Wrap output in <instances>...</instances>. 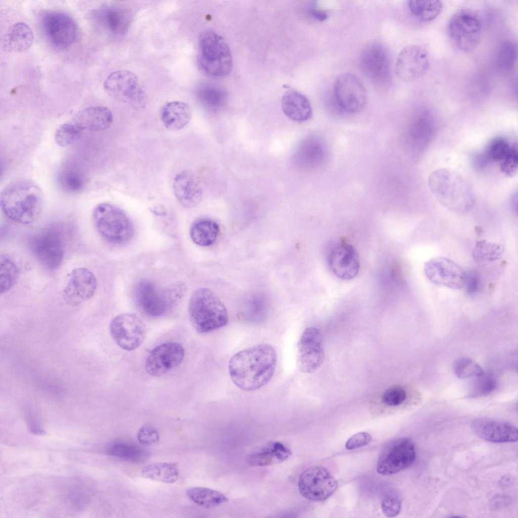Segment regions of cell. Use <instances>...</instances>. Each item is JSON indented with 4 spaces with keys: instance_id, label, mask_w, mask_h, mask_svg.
<instances>
[{
    "instance_id": "obj_1",
    "label": "cell",
    "mask_w": 518,
    "mask_h": 518,
    "mask_svg": "<svg viewBox=\"0 0 518 518\" xmlns=\"http://www.w3.org/2000/svg\"><path fill=\"white\" fill-rule=\"evenodd\" d=\"M277 361V354L272 346L257 344L238 352L231 358L229 374L239 388L248 392L256 391L270 381Z\"/></svg>"
},
{
    "instance_id": "obj_2",
    "label": "cell",
    "mask_w": 518,
    "mask_h": 518,
    "mask_svg": "<svg viewBox=\"0 0 518 518\" xmlns=\"http://www.w3.org/2000/svg\"><path fill=\"white\" fill-rule=\"evenodd\" d=\"M0 204L2 211L10 220L21 224H29L37 220L42 212L43 193L32 181H16L3 190Z\"/></svg>"
},
{
    "instance_id": "obj_3",
    "label": "cell",
    "mask_w": 518,
    "mask_h": 518,
    "mask_svg": "<svg viewBox=\"0 0 518 518\" xmlns=\"http://www.w3.org/2000/svg\"><path fill=\"white\" fill-rule=\"evenodd\" d=\"M428 185L436 200L452 212L463 214L474 205L472 186L465 178L453 170L440 168L434 171L428 178Z\"/></svg>"
},
{
    "instance_id": "obj_4",
    "label": "cell",
    "mask_w": 518,
    "mask_h": 518,
    "mask_svg": "<svg viewBox=\"0 0 518 518\" xmlns=\"http://www.w3.org/2000/svg\"><path fill=\"white\" fill-rule=\"evenodd\" d=\"M188 311L192 326L200 333L218 330L228 323L225 305L215 293L207 288H200L192 294Z\"/></svg>"
},
{
    "instance_id": "obj_5",
    "label": "cell",
    "mask_w": 518,
    "mask_h": 518,
    "mask_svg": "<svg viewBox=\"0 0 518 518\" xmlns=\"http://www.w3.org/2000/svg\"><path fill=\"white\" fill-rule=\"evenodd\" d=\"M198 63L201 71L213 77L230 73L233 66L230 49L224 38L212 30L202 32L199 38Z\"/></svg>"
},
{
    "instance_id": "obj_6",
    "label": "cell",
    "mask_w": 518,
    "mask_h": 518,
    "mask_svg": "<svg viewBox=\"0 0 518 518\" xmlns=\"http://www.w3.org/2000/svg\"><path fill=\"white\" fill-rule=\"evenodd\" d=\"M95 227L101 237L108 242L122 244L128 242L134 234L133 225L125 213L107 202L97 204L93 211Z\"/></svg>"
},
{
    "instance_id": "obj_7",
    "label": "cell",
    "mask_w": 518,
    "mask_h": 518,
    "mask_svg": "<svg viewBox=\"0 0 518 518\" xmlns=\"http://www.w3.org/2000/svg\"><path fill=\"white\" fill-rule=\"evenodd\" d=\"M482 22L479 13L470 9H462L450 18L447 32L450 39L461 51L470 52L479 45L482 36Z\"/></svg>"
},
{
    "instance_id": "obj_8",
    "label": "cell",
    "mask_w": 518,
    "mask_h": 518,
    "mask_svg": "<svg viewBox=\"0 0 518 518\" xmlns=\"http://www.w3.org/2000/svg\"><path fill=\"white\" fill-rule=\"evenodd\" d=\"M104 89L112 98L135 109L142 108L146 104L144 87L139 77L131 71L121 70L111 73L105 80Z\"/></svg>"
},
{
    "instance_id": "obj_9",
    "label": "cell",
    "mask_w": 518,
    "mask_h": 518,
    "mask_svg": "<svg viewBox=\"0 0 518 518\" xmlns=\"http://www.w3.org/2000/svg\"><path fill=\"white\" fill-rule=\"evenodd\" d=\"M61 231L56 227L46 228L33 236L30 242L33 255L50 271L57 269L64 259L65 240Z\"/></svg>"
},
{
    "instance_id": "obj_10",
    "label": "cell",
    "mask_w": 518,
    "mask_h": 518,
    "mask_svg": "<svg viewBox=\"0 0 518 518\" xmlns=\"http://www.w3.org/2000/svg\"><path fill=\"white\" fill-rule=\"evenodd\" d=\"M416 450L412 441L401 438L388 442L381 450L377 460L378 473L388 476L407 468L414 462Z\"/></svg>"
},
{
    "instance_id": "obj_11",
    "label": "cell",
    "mask_w": 518,
    "mask_h": 518,
    "mask_svg": "<svg viewBox=\"0 0 518 518\" xmlns=\"http://www.w3.org/2000/svg\"><path fill=\"white\" fill-rule=\"evenodd\" d=\"M360 65L363 73L374 83L388 84L392 77V60L388 50L381 43L373 42L362 51Z\"/></svg>"
},
{
    "instance_id": "obj_12",
    "label": "cell",
    "mask_w": 518,
    "mask_h": 518,
    "mask_svg": "<svg viewBox=\"0 0 518 518\" xmlns=\"http://www.w3.org/2000/svg\"><path fill=\"white\" fill-rule=\"evenodd\" d=\"M40 25L47 39L57 48H67L76 40V23L65 12L56 10L45 12L41 16Z\"/></svg>"
},
{
    "instance_id": "obj_13",
    "label": "cell",
    "mask_w": 518,
    "mask_h": 518,
    "mask_svg": "<svg viewBox=\"0 0 518 518\" xmlns=\"http://www.w3.org/2000/svg\"><path fill=\"white\" fill-rule=\"evenodd\" d=\"M338 484L331 473L321 466H312L300 475L298 488L305 498L315 501H323L335 491Z\"/></svg>"
},
{
    "instance_id": "obj_14",
    "label": "cell",
    "mask_w": 518,
    "mask_h": 518,
    "mask_svg": "<svg viewBox=\"0 0 518 518\" xmlns=\"http://www.w3.org/2000/svg\"><path fill=\"white\" fill-rule=\"evenodd\" d=\"M111 335L117 346L132 351L143 342L146 333V325L136 314L125 313L115 317L110 326Z\"/></svg>"
},
{
    "instance_id": "obj_15",
    "label": "cell",
    "mask_w": 518,
    "mask_h": 518,
    "mask_svg": "<svg viewBox=\"0 0 518 518\" xmlns=\"http://www.w3.org/2000/svg\"><path fill=\"white\" fill-rule=\"evenodd\" d=\"M326 260L331 272L337 278L350 280L358 274L360 262L355 248L344 241L330 243L327 248Z\"/></svg>"
},
{
    "instance_id": "obj_16",
    "label": "cell",
    "mask_w": 518,
    "mask_h": 518,
    "mask_svg": "<svg viewBox=\"0 0 518 518\" xmlns=\"http://www.w3.org/2000/svg\"><path fill=\"white\" fill-rule=\"evenodd\" d=\"M334 93L337 104L345 112H358L366 104V89L361 80L352 73H343L337 77L334 84Z\"/></svg>"
},
{
    "instance_id": "obj_17",
    "label": "cell",
    "mask_w": 518,
    "mask_h": 518,
    "mask_svg": "<svg viewBox=\"0 0 518 518\" xmlns=\"http://www.w3.org/2000/svg\"><path fill=\"white\" fill-rule=\"evenodd\" d=\"M134 292L138 306L149 316H163L175 307L167 288L160 289L151 281H140L136 286Z\"/></svg>"
},
{
    "instance_id": "obj_18",
    "label": "cell",
    "mask_w": 518,
    "mask_h": 518,
    "mask_svg": "<svg viewBox=\"0 0 518 518\" xmlns=\"http://www.w3.org/2000/svg\"><path fill=\"white\" fill-rule=\"evenodd\" d=\"M297 365L300 371L311 373L322 364L324 353L320 330L315 327L306 328L297 343Z\"/></svg>"
},
{
    "instance_id": "obj_19",
    "label": "cell",
    "mask_w": 518,
    "mask_h": 518,
    "mask_svg": "<svg viewBox=\"0 0 518 518\" xmlns=\"http://www.w3.org/2000/svg\"><path fill=\"white\" fill-rule=\"evenodd\" d=\"M426 277L437 285L453 289L463 288L465 272L454 261L444 257L432 258L424 267Z\"/></svg>"
},
{
    "instance_id": "obj_20",
    "label": "cell",
    "mask_w": 518,
    "mask_h": 518,
    "mask_svg": "<svg viewBox=\"0 0 518 518\" xmlns=\"http://www.w3.org/2000/svg\"><path fill=\"white\" fill-rule=\"evenodd\" d=\"M429 66L427 51L418 45H409L404 47L397 58L395 71L401 80L411 81L422 76Z\"/></svg>"
},
{
    "instance_id": "obj_21",
    "label": "cell",
    "mask_w": 518,
    "mask_h": 518,
    "mask_svg": "<svg viewBox=\"0 0 518 518\" xmlns=\"http://www.w3.org/2000/svg\"><path fill=\"white\" fill-rule=\"evenodd\" d=\"M185 356L183 346L178 342H166L153 349L148 355L145 367L150 375L161 376L178 366Z\"/></svg>"
},
{
    "instance_id": "obj_22",
    "label": "cell",
    "mask_w": 518,
    "mask_h": 518,
    "mask_svg": "<svg viewBox=\"0 0 518 518\" xmlns=\"http://www.w3.org/2000/svg\"><path fill=\"white\" fill-rule=\"evenodd\" d=\"M97 285L96 278L91 271L85 268L74 269L63 291V299L70 306H78L93 296Z\"/></svg>"
},
{
    "instance_id": "obj_23",
    "label": "cell",
    "mask_w": 518,
    "mask_h": 518,
    "mask_svg": "<svg viewBox=\"0 0 518 518\" xmlns=\"http://www.w3.org/2000/svg\"><path fill=\"white\" fill-rule=\"evenodd\" d=\"M472 431L479 438L494 443H506L517 440L518 431L514 425L499 420L480 417L470 423Z\"/></svg>"
},
{
    "instance_id": "obj_24",
    "label": "cell",
    "mask_w": 518,
    "mask_h": 518,
    "mask_svg": "<svg viewBox=\"0 0 518 518\" xmlns=\"http://www.w3.org/2000/svg\"><path fill=\"white\" fill-rule=\"evenodd\" d=\"M173 190L178 201L186 208L196 206L202 198L203 188L200 181L190 170H184L176 176Z\"/></svg>"
},
{
    "instance_id": "obj_25",
    "label": "cell",
    "mask_w": 518,
    "mask_h": 518,
    "mask_svg": "<svg viewBox=\"0 0 518 518\" xmlns=\"http://www.w3.org/2000/svg\"><path fill=\"white\" fill-rule=\"evenodd\" d=\"M486 160L499 164L501 172L508 176H513L517 168L516 146L507 140L497 138L488 145L484 154Z\"/></svg>"
},
{
    "instance_id": "obj_26",
    "label": "cell",
    "mask_w": 518,
    "mask_h": 518,
    "mask_svg": "<svg viewBox=\"0 0 518 518\" xmlns=\"http://www.w3.org/2000/svg\"><path fill=\"white\" fill-rule=\"evenodd\" d=\"M71 121L82 131H100L111 126L113 116L106 107L92 106L78 112Z\"/></svg>"
},
{
    "instance_id": "obj_27",
    "label": "cell",
    "mask_w": 518,
    "mask_h": 518,
    "mask_svg": "<svg viewBox=\"0 0 518 518\" xmlns=\"http://www.w3.org/2000/svg\"><path fill=\"white\" fill-rule=\"evenodd\" d=\"M93 18L98 26L115 35L125 33L131 23V15L123 9L106 7L94 11Z\"/></svg>"
},
{
    "instance_id": "obj_28",
    "label": "cell",
    "mask_w": 518,
    "mask_h": 518,
    "mask_svg": "<svg viewBox=\"0 0 518 518\" xmlns=\"http://www.w3.org/2000/svg\"><path fill=\"white\" fill-rule=\"evenodd\" d=\"M34 40L31 28L24 22H17L8 29L1 40L2 48L10 53H22L29 49Z\"/></svg>"
},
{
    "instance_id": "obj_29",
    "label": "cell",
    "mask_w": 518,
    "mask_h": 518,
    "mask_svg": "<svg viewBox=\"0 0 518 518\" xmlns=\"http://www.w3.org/2000/svg\"><path fill=\"white\" fill-rule=\"evenodd\" d=\"M281 105L284 114L294 121L304 122L310 119L312 115V108L309 99L295 90L288 91L284 94Z\"/></svg>"
},
{
    "instance_id": "obj_30",
    "label": "cell",
    "mask_w": 518,
    "mask_h": 518,
    "mask_svg": "<svg viewBox=\"0 0 518 518\" xmlns=\"http://www.w3.org/2000/svg\"><path fill=\"white\" fill-rule=\"evenodd\" d=\"M160 117L167 129L177 131L183 129L189 123L192 111L186 103L175 101L166 103L161 108Z\"/></svg>"
},
{
    "instance_id": "obj_31",
    "label": "cell",
    "mask_w": 518,
    "mask_h": 518,
    "mask_svg": "<svg viewBox=\"0 0 518 518\" xmlns=\"http://www.w3.org/2000/svg\"><path fill=\"white\" fill-rule=\"evenodd\" d=\"M291 454V451L282 443L272 442L249 455L247 461L252 466H268L286 460Z\"/></svg>"
},
{
    "instance_id": "obj_32",
    "label": "cell",
    "mask_w": 518,
    "mask_h": 518,
    "mask_svg": "<svg viewBox=\"0 0 518 518\" xmlns=\"http://www.w3.org/2000/svg\"><path fill=\"white\" fill-rule=\"evenodd\" d=\"M220 227L213 220L202 218L195 221L190 230L192 240L201 246H209L213 244L219 236Z\"/></svg>"
},
{
    "instance_id": "obj_33",
    "label": "cell",
    "mask_w": 518,
    "mask_h": 518,
    "mask_svg": "<svg viewBox=\"0 0 518 518\" xmlns=\"http://www.w3.org/2000/svg\"><path fill=\"white\" fill-rule=\"evenodd\" d=\"M141 476L153 481L172 484L177 481L179 474L175 463L157 462L143 467Z\"/></svg>"
},
{
    "instance_id": "obj_34",
    "label": "cell",
    "mask_w": 518,
    "mask_h": 518,
    "mask_svg": "<svg viewBox=\"0 0 518 518\" xmlns=\"http://www.w3.org/2000/svg\"><path fill=\"white\" fill-rule=\"evenodd\" d=\"M188 497L205 508H210L227 502L228 499L223 493L208 488L193 487L187 490Z\"/></svg>"
},
{
    "instance_id": "obj_35",
    "label": "cell",
    "mask_w": 518,
    "mask_h": 518,
    "mask_svg": "<svg viewBox=\"0 0 518 518\" xmlns=\"http://www.w3.org/2000/svg\"><path fill=\"white\" fill-rule=\"evenodd\" d=\"M408 6L411 14L423 22L436 19L443 8L442 2L438 0H411L408 1Z\"/></svg>"
},
{
    "instance_id": "obj_36",
    "label": "cell",
    "mask_w": 518,
    "mask_h": 518,
    "mask_svg": "<svg viewBox=\"0 0 518 518\" xmlns=\"http://www.w3.org/2000/svg\"><path fill=\"white\" fill-rule=\"evenodd\" d=\"M198 98L207 108L213 111L221 109L228 99L227 91L223 88L214 84H205L199 90Z\"/></svg>"
},
{
    "instance_id": "obj_37",
    "label": "cell",
    "mask_w": 518,
    "mask_h": 518,
    "mask_svg": "<svg viewBox=\"0 0 518 518\" xmlns=\"http://www.w3.org/2000/svg\"><path fill=\"white\" fill-rule=\"evenodd\" d=\"M108 455L132 462L142 460L147 455L143 449L125 442L117 441L110 444L107 450Z\"/></svg>"
},
{
    "instance_id": "obj_38",
    "label": "cell",
    "mask_w": 518,
    "mask_h": 518,
    "mask_svg": "<svg viewBox=\"0 0 518 518\" xmlns=\"http://www.w3.org/2000/svg\"><path fill=\"white\" fill-rule=\"evenodd\" d=\"M322 144L315 139L306 140L300 146L297 151V157L301 164L313 166L322 160L325 156Z\"/></svg>"
},
{
    "instance_id": "obj_39",
    "label": "cell",
    "mask_w": 518,
    "mask_h": 518,
    "mask_svg": "<svg viewBox=\"0 0 518 518\" xmlns=\"http://www.w3.org/2000/svg\"><path fill=\"white\" fill-rule=\"evenodd\" d=\"M517 48L515 41L506 40L498 47L495 55L497 67L502 71H509L515 64L517 58Z\"/></svg>"
},
{
    "instance_id": "obj_40",
    "label": "cell",
    "mask_w": 518,
    "mask_h": 518,
    "mask_svg": "<svg viewBox=\"0 0 518 518\" xmlns=\"http://www.w3.org/2000/svg\"><path fill=\"white\" fill-rule=\"evenodd\" d=\"M0 292L8 291L16 283L19 269L15 262L9 256L2 255L0 259Z\"/></svg>"
},
{
    "instance_id": "obj_41",
    "label": "cell",
    "mask_w": 518,
    "mask_h": 518,
    "mask_svg": "<svg viewBox=\"0 0 518 518\" xmlns=\"http://www.w3.org/2000/svg\"><path fill=\"white\" fill-rule=\"evenodd\" d=\"M504 252L502 244L483 239L477 241L472 254L477 261H494L500 258Z\"/></svg>"
},
{
    "instance_id": "obj_42",
    "label": "cell",
    "mask_w": 518,
    "mask_h": 518,
    "mask_svg": "<svg viewBox=\"0 0 518 518\" xmlns=\"http://www.w3.org/2000/svg\"><path fill=\"white\" fill-rule=\"evenodd\" d=\"M83 131L72 121L60 125L55 134L56 143L61 147L70 145L79 140Z\"/></svg>"
},
{
    "instance_id": "obj_43",
    "label": "cell",
    "mask_w": 518,
    "mask_h": 518,
    "mask_svg": "<svg viewBox=\"0 0 518 518\" xmlns=\"http://www.w3.org/2000/svg\"><path fill=\"white\" fill-rule=\"evenodd\" d=\"M58 184L65 192L77 193L83 188L84 181L81 175L75 170L65 169L58 177Z\"/></svg>"
},
{
    "instance_id": "obj_44",
    "label": "cell",
    "mask_w": 518,
    "mask_h": 518,
    "mask_svg": "<svg viewBox=\"0 0 518 518\" xmlns=\"http://www.w3.org/2000/svg\"><path fill=\"white\" fill-rule=\"evenodd\" d=\"M469 391L470 397H478L490 394L496 387V382L493 376L483 373L473 377Z\"/></svg>"
},
{
    "instance_id": "obj_45",
    "label": "cell",
    "mask_w": 518,
    "mask_h": 518,
    "mask_svg": "<svg viewBox=\"0 0 518 518\" xmlns=\"http://www.w3.org/2000/svg\"><path fill=\"white\" fill-rule=\"evenodd\" d=\"M453 369L455 375L460 378L474 377L484 373L476 362L466 357L457 359L454 364Z\"/></svg>"
},
{
    "instance_id": "obj_46",
    "label": "cell",
    "mask_w": 518,
    "mask_h": 518,
    "mask_svg": "<svg viewBox=\"0 0 518 518\" xmlns=\"http://www.w3.org/2000/svg\"><path fill=\"white\" fill-rule=\"evenodd\" d=\"M406 392L401 386H394L386 390L382 394V401L389 406L402 404L406 399Z\"/></svg>"
},
{
    "instance_id": "obj_47",
    "label": "cell",
    "mask_w": 518,
    "mask_h": 518,
    "mask_svg": "<svg viewBox=\"0 0 518 518\" xmlns=\"http://www.w3.org/2000/svg\"><path fill=\"white\" fill-rule=\"evenodd\" d=\"M138 441L143 445H151L159 440V435L156 428L150 425H144L137 434Z\"/></svg>"
},
{
    "instance_id": "obj_48",
    "label": "cell",
    "mask_w": 518,
    "mask_h": 518,
    "mask_svg": "<svg viewBox=\"0 0 518 518\" xmlns=\"http://www.w3.org/2000/svg\"><path fill=\"white\" fill-rule=\"evenodd\" d=\"M401 503L399 499L395 496H388L384 498L381 502V509L387 517L398 515L401 510Z\"/></svg>"
},
{
    "instance_id": "obj_49",
    "label": "cell",
    "mask_w": 518,
    "mask_h": 518,
    "mask_svg": "<svg viewBox=\"0 0 518 518\" xmlns=\"http://www.w3.org/2000/svg\"><path fill=\"white\" fill-rule=\"evenodd\" d=\"M480 285V277L479 273L475 270L465 272L463 288L469 295L474 294Z\"/></svg>"
},
{
    "instance_id": "obj_50",
    "label": "cell",
    "mask_w": 518,
    "mask_h": 518,
    "mask_svg": "<svg viewBox=\"0 0 518 518\" xmlns=\"http://www.w3.org/2000/svg\"><path fill=\"white\" fill-rule=\"evenodd\" d=\"M371 440V436L366 432H360L352 436L347 442L346 448L348 450H354L368 444Z\"/></svg>"
},
{
    "instance_id": "obj_51",
    "label": "cell",
    "mask_w": 518,
    "mask_h": 518,
    "mask_svg": "<svg viewBox=\"0 0 518 518\" xmlns=\"http://www.w3.org/2000/svg\"><path fill=\"white\" fill-rule=\"evenodd\" d=\"M309 12L311 16L319 21H324L328 18V14L325 11L317 8L315 6L310 8Z\"/></svg>"
}]
</instances>
